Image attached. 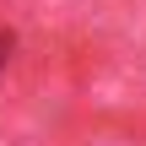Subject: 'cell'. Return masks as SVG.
I'll return each mask as SVG.
<instances>
[{
	"label": "cell",
	"instance_id": "1",
	"mask_svg": "<svg viewBox=\"0 0 146 146\" xmlns=\"http://www.w3.org/2000/svg\"><path fill=\"white\" fill-rule=\"evenodd\" d=\"M5 54H11V33H0V65H5Z\"/></svg>",
	"mask_w": 146,
	"mask_h": 146
}]
</instances>
